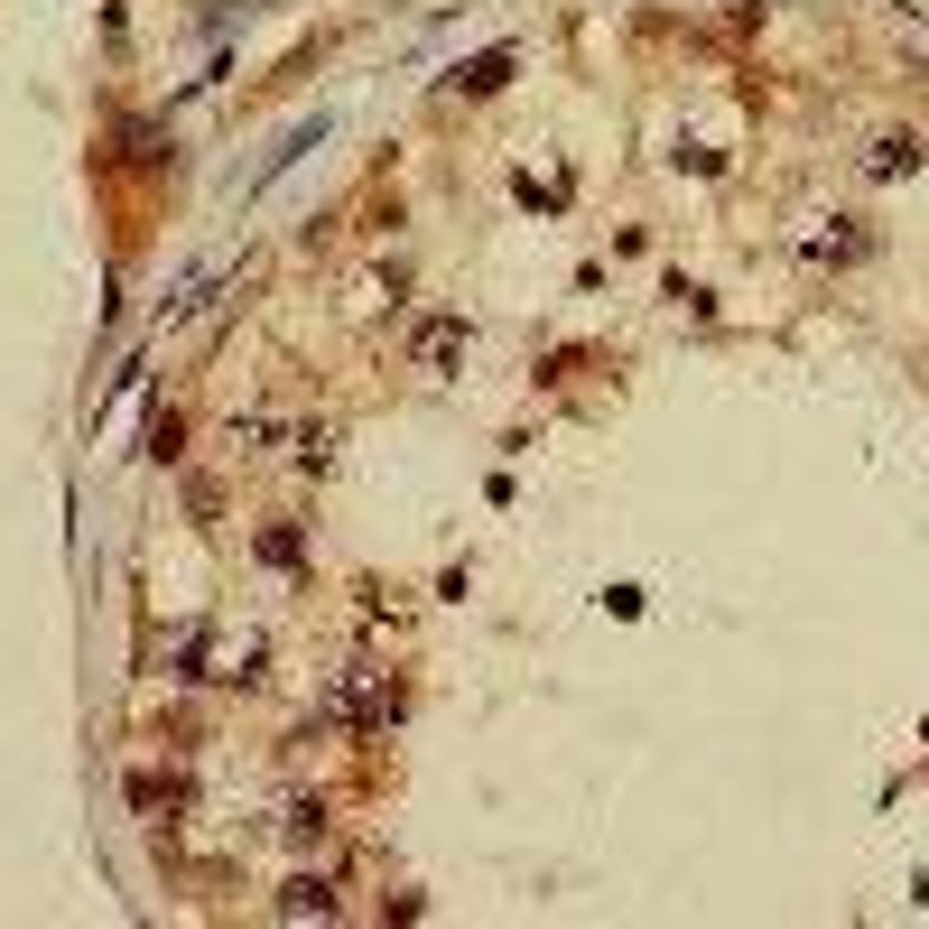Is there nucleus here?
<instances>
[{
	"mask_svg": "<svg viewBox=\"0 0 929 929\" xmlns=\"http://www.w3.org/2000/svg\"><path fill=\"white\" fill-rule=\"evenodd\" d=\"M456 353V326H419V363H447Z\"/></svg>",
	"mask_w": 929,
	"mask_h": 929,
	"instance_id": "2",
	"label": "nucleus"
},
{
	"mask_svg": "<svg viewBox=\"0 0 929 929\" xmlns=\"http://www.w3.org/2000/svg\"><path fill=\"white\" fill-rule=\"evenodd\" d=\"M502 74H511V57H475V66H464V74H456V84H475V93H493V84H502Z\"/></svg>",
	"mask_w": 929,
	"mask_h": 929,
	"instance_id": "1",
	"label": "nucleus"
}]
</instances>
